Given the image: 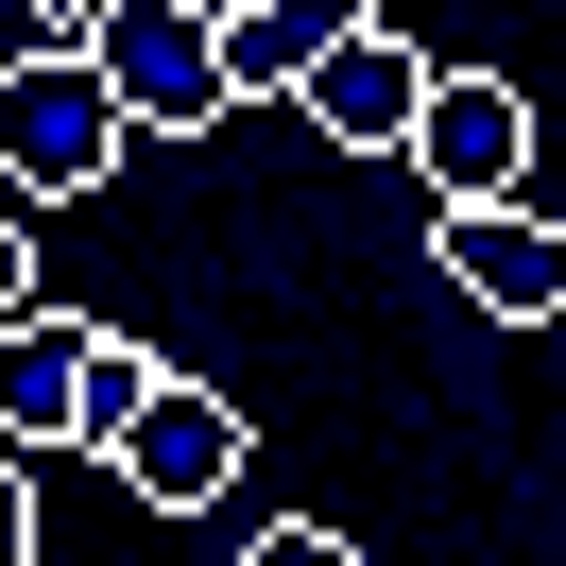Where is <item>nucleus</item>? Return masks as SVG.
I'll return each instance as SVG.
<instances>
[{"mask_svg": "<svg viewBox=\"0 0 566 566\" xmlns=\"http://www.w3.org/2000/svg\"><path fill=\"white\" fill-rule=\"evenodd\" d=\"M120 172V104L86 86V52H18L0 70V189L18 207H86Z\"/></svg>", "mask_w": 566, "mask_h": 566, "instance_id": "1", "label": "nucleus"}, {"mask_svg": "<svg viewBox=\"0 0 566 566\" xmlns=\"http://www.w3.org/2000/svg\"><path fill=\"white\" fill-rule=\"evenodd\" d=\"M86 86L120 104V138L138 120H223V70H207V0H86L70 18Z\"/></svg>", "mask_w": 566, "mask_h": 566, "instance_id": "2", "label": "nucleus"}, {"mask_svg": "<svg viewBox=\"0 0 566 566\" xmlns=\"http://www.w3.org/2000/svg\"><path fill=\"white\" fill-rule=\"evenodd\" d=\"M104 463H120V497H138V515H207V497H223V481L258 463V429L223 412L207 378H172V360H155V395H138V412L104 429Z\"/></svg>", "mask_w": 566, "mask_h": 566, "instance_id": "3", "label": "nucleus"}, {"mask_svg": "<svg viewBox=\"0 0 566 566\" xmlns=\"http://www.w3.org/2000/svg\"><path fill=\"white\" fill-rule=\"evenodd\" d=\"M395 155H412L447 207H515V172H532V104H515L497 70H429V86H412V138H395Z\"/></svg>", "mask_w": 566, "mask_h": 566, "instance_id": "4", "label": "nucleus"}, {"mask_svg": "<svg viewBox=\"0 0 566 566\" xmlns=\"http://www.w3.org/2000/svg\"><path fill=\"white\" fill-rule=\"evenodd\" d=\"M412 86H429V52L395 35V18H344V35L292 70V104H310L344 155H395V138H412Z\"/></svg>", "mask_w": 566, "mask_h": 566, "instance_id": "5", "label": "nucleus"}, {"mask_svg": "<svg viewBox=\"0 0 566 566\" xmlns=\"http://www.w3.org/2000/svg\"><path fill=\"white\" fill-rule=\"evenodd\" d=\"M429 258H447L497 326H549V310H566V241H549L532 207H447V223H429Z\"/></svg>", "mask_w": 566, "mask_h": 566, "instance_id": "6", "label": "nucleus"}, {"mask_svg": "<svg viewBox=\"0 0 566 566\" xmlns=\"http://www.w3.org/2000/svg\"><path fill=\"white\" fill-rule=\"evenodd\" d=\"M0 447H86V326L70 310H18L0 326Z\"/></svg>", "mask_w": 566, "mask_h": 566, "instance_id": "7", "label": "nucleus"}, {"mask_svg": "<svg viewBox=\"0 0 566 566\" xmlns=\"http://www.w3.org/2000/svg\"><path fill=\"white\" fill-rule=\"evenodd\" d=\"M344 18H378V0H241V18H207V70H223V104H275L292 70H310Z\"/></svg>", "mask_w": 566, "mask_h": 566, "instance_id": "8", "label": "nucleus"}, {"mask_svg": "<svg viewBox=\"0 0 566 566\" xmlns=\"http://www.w3.org/2000/svg\"><path fill=\"white\" fill-rule=\"evenodd\" d=\"M241 566H360V549H344V532H326V515H275V532H258Z\"/></svg>", "mask_w": 566, "mask_h": 566, "instance_id": "9", "label": "nucleus"}, {"mask_svg": "<svg viewBox=\"0 0 566 566\" xmlns=\"http://www.w3.org/2000/svg\"><path fill=\"white\" fill-rule=\"evenodd\" d=\"M0 566H35V463L0 447Z\"/></svg>", "mask_w": 566, "mask_h": 566, "instance_id": "10", "label": "nucleus"}, {"mask_svg": "<svg viewBox=\"0 0 566 566\" xmlns=\"http://www.w3.org/2000/svg\"><path fill=\"white\" fill-rule=\"evenodd\" d=\"M35 310V241H18V207H0V326Z\"/></svg>", "mask_w": 566, "mask_h": 566, "instance_id": "11", "label": "nucleus"}, {"mask_svg": "<svg viewBox=\"0 0 566 566\" xmlns=\"http://www.w3.org/2000/svg\"><path fill=\"white\" fill-rule=\"evenodd\" d=\"M52 18H86V0H52Z\"/></svg>", "mask_w": 566, "mask_h": 566, "instance_id": "12", "label": "nucleus"}]
</instances>
